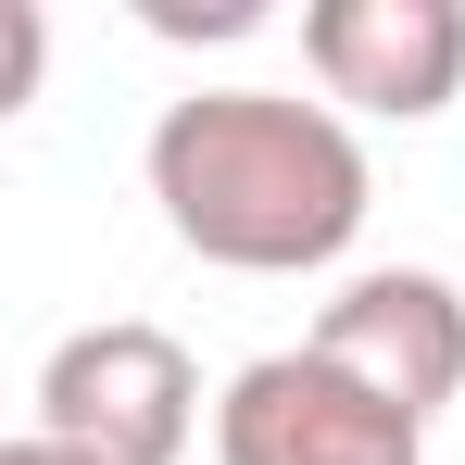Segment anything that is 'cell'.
Listing matches in <instances>:
<instances>
[{"label": "cell", "instance_id": "277c9868", "mask_svg": "<svg viewBox=\"0 0 465 465\" xmlns=\"http://www.w3.org/2000/svg\"><path fill=\"white\" fill-rule=\"evenodd\" d=\"M214 465H428V428L352 390L327 352H252L214 402Z\"/></svg>", "mask_w": 465, "mask_h": 465}, {"label": "cell", "instance_id": "7a4b0ae2", "mask_svg": "<svg viewBox=\"0 0 465 465\" xmlns=\"http://www.w3.org/2000/svg\"><path fill=\"white\" fill-rule=\"evenodd\" d=\"M38 440H64L88 465H189L202 440V365L189 340L152 314H101L76 340H51L38 365Z\"/></svg>", "mask_w": 465, "mask_h": 465}, {"label": "cell", "instance_id": "3957f363", "mask_svg": "<svg viewBox=\"0 0 465 465\" xmlns=\"http://www.w3.org/2000/svg\"><path fill=\"white\" fill-rule=\"evenodd\" d=\"M302 352H327L352 390H378L390 415L428 428L440 402H465V290L440 264H365V277H340L314 302Z\"/></svg>", "mask_w": 465, "mask_h": 465}, {"label": "cell", "instance_id": "6da1fadb", "mask_svg": "<svg viewBox=\"0 0 465 465\" xmlns=\"http://www.w3.org/2000/svg\"><path fill=\"white\" fill-rule=\"evenodd\" d=\"M152 202L176 252L227 277H314L365 239V139L302 88H189L152 126Z\"/></svg>", "mask_w": 465, "mask_h": 465}, {"label": "cell", "instance_id": "8992f818", "mask_svg": "<svg viewBox=\"0 0 465 465\" xmlns=\"http://www.w3.org/2000/svg\"><path fill=\"white\" fill-rule=\"evenodd\" d=\"M139 25L152 38H252L264 0H139Z\"/></svg>", "mask_w": 465, "mask_h": 465}, {"label": "cell", "instance_id": "52a82bcc", "mask_svg": "<svg viewBox=\"0 0 465 465\" xmlns=\"http://www.w3.org/2000/svg\"><path fill=\"white\" fill-rule=\"evenodd\" d=\"M0 465H88V453H64V440H38V428H25V440H0Z\"/></svg>", "mask_w": 465, "mask_h": 465}, {"label": "cell", "instance_id": "5b68a950", "mask_svg": "<svg viewBox=\"0 0 465 465\" xmlns=\"http://www.w3.org/2000/svg\"><path fill=\"white\" fill-rule=\"evenodd\" d=\"M302 64L327 114L428 126L465 101V0H302Z\"/></svg>", "mask_w": 465, "mask_h": 465}]
</instances>
